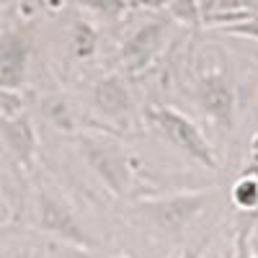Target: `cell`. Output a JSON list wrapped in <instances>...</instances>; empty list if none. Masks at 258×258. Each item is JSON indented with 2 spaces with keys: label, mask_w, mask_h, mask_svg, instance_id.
<instances>
[{
  "label": "cell",
  "mask_w": 258,
  "mask_h": 258,
  "mask_svg": "<svg viewBox=\"0 0 258 258\" xmlns=\"http://www.w3.org/2000/svg\"><path fill=\"white\" fill-rule=\"evenodd\" d=\"M75 145L80 150V155L98 181L109 188L114 197H124L132 188L135 170L132 160H129L124 145L114 137L111 129L103 132H80L75 135Z\"/></svg>",
  "instance_id": "6da1fadb"
},
{
  "label": "cell",
  "mask_w": 258,
  "mask_h": 258,
  "mask_svg": "<svg viewBox=\"0 0 258 258\" xmlns=\"http://www.w3.org/2000/svg\"><path fill=\"white\" fill-rule=\"evenodd\" d=\"M145 119L168 145H173L188 160L204 165L207 170L220 168L217 155H214V150H212L209 140L204 137V132L197 126V121H191L178 109H173V106H150L145 111Z\"/></svg>",
  "instance_id": "7a4b0ae2"
},
{
  "label": "cell",
  "mask_w": 258,
  "mask_h": 258,
  "mask_svg": "<svg viewBox=\"0 0 258 258\" xmlns=\"http://www.w3.org/2000/svg\"><path fill=\"white\" fill-rule=\"evenodd\" d=\"M209 204V194L204 191H188L173 194V197H155V199H140L135 212L140 217L165 235H181Z\"/></svg>",
  "instance_id": "3957f363"
},
{
  "label": "cell",
  "mask_w": 258,
  "mask_h": 258,
  "mask_svg": "<svg viewBox=\"0 0 258 258\" xmlns=\"http://www.w3.org/2000/svg\"><path fill=\"white\" fill-rule=\"evenodd\" d=\"M194 103L197 109L220 129H230L238 109V88L225 70H207L194 83Z\"/></svg>",
  "instance_id": "277c9868"
},
{
  "label": "cell",
  "mask_w": 258,
  "mask_h": 258,
  "mask_svg": "<svg viewBox=\"0 0 258 258\" xmlns=\"http://www.w3.org/2000/svg\"><path fill=\"white\" fill-rule=\"evenodd\" d=\"M36 217H39V227L54 235V238L70 243L75 248H93V238L88 235V230H85L78 220V214L73 212V207L68 202H62L57 194H49L41 188L36 194Z\"/></svg>",
  "instance_id": "5b68a950"
},
{
  "label": "cell",
  "mask_w": 258,
  "mask_h": 258,
  "mask_svg": "<svg viewBox=\"0 0 258 258\" xmlns=\"http://www.w3.org/2000/svg\"><path fill=\"white\" fill-rule=\"evenodd\" d=\"M165 39H168V21L158 18V21H147V24L137 26L119 47V54H116L119 68L129 75L142 73L163 52Z\"/></svg>",
  "instance_id": "8992f818"
},
{
  "label": "cell",
  "mask_w": 258,
  "mask_h": 258,
  "mask_svg": "<svg viewBox=\"0 0 258 258\" xmlns=\"http://www.w3.org/2000/svg\"><path fill=\"white\" fill-rule=\"evenodd\" d=\"M31 39L26 31L13 29L0 34V91H21L29 75Z\"/></svg>",
  "instance_id": "52a82bcc"
},
{
  "label": "cell",
  "mask_w": 258,
  "mask_h": 258,
  "mask_svg": "<svg viewBox=\"0 0 258 258\" xmlns=\"http://www.w3.org/2000/svg\"><path fill=\"white\" fill-rule=\"evenodd\" d=\"M91 106L101 119L111 124H124L135 114L132 91L119 75H106L91 85Z\"/></svg>",
  "instance_id": "ba28073f"
},
{
  "label": "cell",
  "mask_w": 258,
  "mask_h": 258,
  "mask_svg": "<svg viewBox=\"0 0 258 258\" xmlns=\"http://www.w3.org/2000/svg\"><path fill=\"white\" fill-rule=\"evenodd\" d=\"M0 140H3L6 150L16 165L24 170H31L39 155V137L31 119L24 111H13V114H0Z\"/></svg>",
  "instance_id": "9c48e42d"
},
{
  "label": "cell",
  "mask_w": 258,
  "mask_h": 258,
  "mask_svg": "<svg viewBox=\"0 0 258 258\" xmlns=\"http://www.w3.org/2000/svg\"><path fill=\"white\" fill-rule=\"evenodd\" d=\"M70 47L73 54L78 59H91L98 49V31L93 29V24L88 21H73V29H70Z\"/></svg>",
  "instance_id": "30bf717a"
},
{
  "label": "cell",
  "mask_w": 258,
  "mask_h": 258,
  "mask_svg": "<svg viewBox=\"0 0 258 258\" xmlns=\"http://www.w3.org/2000/svg\"><path fill=\"white\" fill-rule=\"evenodd\" d=\"M78 6L83 11H88L98 18H106V21H116L124 16L126 11V0H78Z\"/></svg>",
  "instance_id": "8fae6325"
},
{
  "label": "cell",
  "mask_w": 258,
  "mask_h": 258,
  "mask_svg": "<svg viewBox=\"0 0 258 258\" xmlns=\"http://www.w3.org/2000/svg\"><path fill=\"white\" fill-rule=\"evenodd\" d=\"M47 119L57 126V129H64V132H75V116H73V111H70V106H68V101L64 98H52L49 103H47Z\"/></svg>",
  "instance_id": "7c38bea8"
},
{
  "label": "cell",
  "mask_w": 258,
  "mask_h": 258,
  "mask_svg": "<svg viewBox=\"0 0 258 258\" xmlns=\"http://www.w3.org/2000/svg\"><path fill=\"white\" fill-rule=\"evenodd\" d=\"M163 8H168V13L173 16L181 24H199V6L197 0H163Z\"/></svg>",
  "instance_id": "4fadbf2b"
},
{
  "label": "cell",
  "mask_w": 258,
  "mask_h": 258,
  "mask_svg": "<svg viewBox=\"0 0 258 258\" xmlns=\"http://www.w3.org/2000/svg\"><path fill=\"white\" fill-rule=\"evenodd\" d=\"M64 6V0H21L18 13L24 18H34L39 13H57Z\"/></svg>",
  "instance_id": "5bb4252c"
},
{
  "label": "cell",
  "mask_w": 258,
  "mask_h": 258,
  "mask_svg": "<svg viewBox=\"0 0 258 258\" xmlns=\"http://www.w3.org/2000/svg\"><path fill=\"white\" fill-rule=\"evenodd\" d=\"M222 31H225V34H232V36H250V39H258V16H248L245 21L222 26Z\"/></svg>",
  "instance_id": "9a60e30c"
},
{
  "label": "cell",
  "mask_w": 258,
  "mask_h": 258,
  "mask_svg": "<svg viewBox=\"0 0 258 258\" xmlns=\"http://www.w3.org/2000/svg\"><path fill=\"white\" fill-rule=\"evenodd\" d=\"M21 96L18 91H0V114H13L21 111Z\"/></svg>",
  "instance_id": "2e32d148"
},
{
  "label": "cell",
  "mask_w": 258,
  "mask_h": 258,
  "mask_svg": "<svg viewBox=\"0 0 258 258\" xmlns=\"http://www.w3.org/2000/svg\"><path fill=\"white\" fill-rule=\"evenodd\" d=\"M240 176H253V178H258V132H255V137L250 140V153H248V163L243 165Z\"/></svg>",
  "instance_id": "e0dca14e"
},
{
  "label": "cell",
  "mask_w": 258,
  "mask_h": 258,
  "mask_svg": "<svg viewBox=\"0 0 258 258\" xmlns=\"http://www.w3.org/2000/svg\"><path fill=\"white\" fill-rule=\"evenodd\" d=\"M178 258H202V248H186Z\"/></svg>",
  "instance_id": "ac0fdd59"
},
{
  "label": "cell",
  "mask_w": 258,
  "mask_h": 258,
  "mask_svg": "<svg viewBox=\"0 0 258 258\" xmlns=\"http://www.w3.org/2000/svg\"><path fill=\"white\" fill-rule=\"evenodd\" d=\"M250 250H253V253H255V255H258V235H255V238H253V240H250Z\"/></svg>",
  "instance_id": "d6986e66"
},
{
  "label": "cell",
  "mask_w": 258,
  "mask_h": 258,
  "mask_svg": "<svg viewBox=\"0 0 258 258\" xmlns=\"http://www.w3.org/2000/svg\"><path fill=\"white\" fill-rule=\"evenodd\" d=\"M8 3H11V0H0V11H3V8H6Z\"/></svg>",
  "instance_id": "ffe728a7"
},
{
  "label": "cell",
  "mask_w": 258,
  "mask_h": 258,
  "mask_svg": "<svg viewBox=\"0 0 258 258\" xmlns=\"http://www.w3.org/2000/svg\"><path fill=\"white\" fill-rule=\"evenodd\" d=\"M111 258H129V255H124V253H116V255H111Z\"/></svg>",
  "instance_id": "44dd1931"
},
{
  "label": "cell",
  "mask_w": 258,
  "mask_h": 258,
  "mask_svg": "<svg viewBox=\"0 0 258 258\" xmlns=\"http://www.w3.org/2000/svg\"><path fill=\"white\" fill-rule=\"evenodd\" d=\"M253 258H258V255H253Z\"/></svg>",
  "instance_id": "7402d4cb"
}]
</instances>
